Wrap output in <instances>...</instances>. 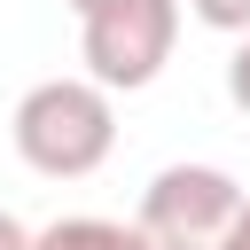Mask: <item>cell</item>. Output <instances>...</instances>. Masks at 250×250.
I'll list each match as a JSON object with an SVG mask.
<instances>
[{
  "label": "cell",
  "mask_w": 250,
  "mask_h": 250,
  "mask_svg": "<svg viewBox=\"0 0 250 250\" xmlns=\"http://www.w3.org/2000/svg\"><path fill=\"white\" fill-rule=\"evenodd\" d=\"M227 94H234V109L250 117V31L234 39V55H227Z\"/></svg>",
  "instance_id": "cell-6"
},
{
  "label": "cell",
  "mask_w": 250,
  "mask_h": 250,
  "mask_svg": "<svg viewBox=\"0 0 250 250\" xmlns=\"http://www.w3.org/2000/svg\"><path fill=\"white\" fill-rule=\"evenodd\" d=\"M188 8H195V23H211V31H227V39L250 31V0H188Z\"/></svg>",
  "instance_id": "cell-5"
},
{
  "label": "cell",
  "mask_w": 250,
  "mask_h": 250,
  "mask_svg": "<svg viewBox=\"0 0 250 250\" xmlns=\"http://www.w3.org/2000/svg\"><path fill=\"white\" fill-rule=\"evenodd\" d=\"M172 47H180V0H102L78 16V62L109 94L156 86Z\"/></svg>",
  "instance_id": "cell-2"
},
{
  "label": "cell",
  "mask_w": 250,
  "mask_h": 250,
  "mask_svg": "<svg viewBox=\"0 0 250 250\" xmlns=\"http://www.w3.org/2000/svg\"><path fill=\"white\" fill-rule=\"evenodd\" d=\"M0 250H31V227H23L16 211H0Z\"/></svg>",
  "instance_id": "cell-8"
},
{
  "label": "cell",
  "mask_w": 250,
  "mask_h": 250,
  "mask_svg": "<svg viewBox=\"0 0 250 250\" xmlns=\"http://www.w3.org/2000/svg\"><path fill=\"white\" fill-rule=\"evenodd\" d=\"M31 250H148V234H141L133 219H94V211H70V219L31 227Z\"/></svg>",
  "instance_id": "cell-4"
},
{
  "label": "cell",
  "mask_w": 250,
  "mask_h": 250,
  "mask_svg": "<svg viewBox=\"0 0 250 250\" xmlns=\"http://www.w3.org/2000/svg\"><path fill=\"white\" fill-rule=\"evenodd\" d=\"M211 250H250V195L234 203V219H227V234H219Z\"/></svg>",
  "instance_id": "cell-7"
},
{
  "label": "cell",
  "mask_w": 250,
  "mask_h": 250,
  "mask_svg": "<svg viewBox=\"0 0 250 250\" xmlns=\"http://www.w3.org/2000/svg\"><path fill=\"white\" fill-rule=\"evenodd\" d=\"M62 8H70V16H86V8H102V0H62Z\"/></svg>",
  "instance_id": "cell-9"
},
{
  "label": "cell",
  "mask_w": 250,
  "mask_h": 250,
  "mask_svg": "<svg viewBox=\"0 0 250 250\" xmlns=\"http://www.w3.org/2000/svg\"><path fill=\"white\" fill-rule=\"evenodd\" d=\"M8 133L39 180H86L117 148V109H109V86H94V78H39L16 102Z\"/></svg>",
  "instance_id": "cell-1"
},
{
  "label": "cell",
  "mask_w": 250,
  "mask_h": 250,
  "mask_svg": "<svg viewBox=\"0 0 250 250\" xmlns=\"http://www.w3.org/2000/svg\"><path fill=\"white\" fill-rule=\"evenodd\" d=\"M234 203H242V180L227 164H164L141 188L133 227L148 234V250H211L227 234Z\"/></svg>",
  "instance_id": "cell-3"
}]
</instances>
